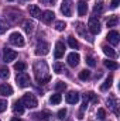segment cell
Wrapping results in <instances>:
<instances>
[{
  "label": "cell",
  "instance_id": "5",
  "mask_svg": "<svg viewBox=\"0 0 120 121\" xmlns=\"http://www.w3.org/2000/svg\"><path fill=\"white\" fill-rule=\"evenodd\" d=\"M16 80H17V85H18L20 87H27V86L30 85V78H28V75L24 73V72H20V73L17 75Z\"/></svg>",
  "mask_w": 120,
  "mask_h": 121
},
{
  "label": "cell",
  "instance_id": "11",
  "mask_svg": "<svg viewBox=\"0 0 120 121\" xmlns=\"http://www.w3.org/2000/svg\"><path fill=\"white\" fill-rule=\"evenodd\" d=\"M79 59H81L79 54H76V52H71V54L68 55V65L72 66V68H75V66H78Z\"/></svg>",
  "mask_w": 120,
  "mask_h": 121
},
{
  "label": "cell",
  "instance_id": "38",
  "mask_svg": "<svg viewBox=\"0 0 120 121\" xmlns=\"http://www.w3.org/2000/svg\"><path fill=\"white\" fill-rule=\"evenodd\" d=\"M86 62H88L89 66H96V60H95V58H92V56H88L86 58Z\"/></svg>",
  "mask_w": 120,
  "mask_h": 121
},
{
  "label": "cell",
  "instance_id": "22",
  "mask_svg": "<svg viewBox=\"0 0 120 121\" xmlns=\"http://www.w3.org/2000/svg\"><path fill=\"white\" fill-rule=\"evenodd\" d=\"M105 66H106V68H109L110 70H116V69L119 68V65H117L115 60H109V59L105 60Z\"/></svg>",
  "mask_w": 120,
  "mask_h": 121
},
{
  "label": "cell",
  "instance_id": "19",
  "mask_svg": "<svg viewBox=\"0 0 120 121\" xmlns=\"http://www.w3.org/2000/svg\"><path fill=\"white\" fill-rule=\"evenodd\" d=\"M34 27H35V24H34V21H30V20H27V21H24V31H26L27 34H31V32L34 31Z\"/></svg>",
  "mask_w": 120,
  "mask_h": 121
},
{
  "label": "cell",
  "instance_id": "34",
  "mask_svg": "<svg viewBox=\"0 0 120 121\" xmlns=\"http://www.w3.org/2000/svg\"><path fill=\"white\" fill-rule=\"evenodd\" d=\"M102 11H103V3H97L93 7V13L96 14V13H102Z\"/></svg>",
  "mask_w": 120,
  "mask_h": 121
},
{
  "label": "cell",
  "instance_id": "13",
  "mask_svg": "<svg viewBox=\"0 0 120 121\" xmlns=\"http://www.w3.org/2000/svg\"><path fill=\"white\" fill-rule=\"evenodd\" d=\"M0 94L4 96V97H6V96H7V97L11 96V94H13V87H11L9 83H3V85H0Z\"/></svg>",
  "mask_w": 120,
  "mask_h": 121
},
{
  "label": "cell",
  "instance_id": "4",
  "mask_svg": "<svg viewBox=\"0 0 120 121\" xmlns=\"http://www.w3.org/2000/svg\"><path fill=\"white\" fill-rule=\"evenodd\" d=\"M88 28L92 34H99L100 32V23H99V20L96 18V17H90L89 18V23H88Z\"/></svg>",
  "mask_w": 120,
  "mask_h": 121
},
{
  "label": "cell",
  "instance_id": "41",
  "mask_svg": "<svg viewBox=\"0 0 120 121\" xmlns=\"http://www.w3.org/2000/svg\"><path fill=\"white\" fill-rule=\"evenodd\" d=\"M120 0H112V9H116L117 6H119Z\"/></svg>",
  "mask_w": 120,
  "mask_h": 121
},
{
  "label": "cell",
  "instance_id": "30",
  "mask_svg": "<svg viewBox=\"0 0 120 121\" xmlns=\"http://www.w3.org/2000/svg\"><path fill=\"white\" fill-rule=\"evenodd\" d=\"M66 28V23H64V21H57L55 23V30L57 31H64Z\"/></svg>",
  "mask_w": 120,
  "mask_h": 121
},
{
  "label": "cell",
  "instance_id": "26",
  "mask_svg": "<svg viewBox=\"0 0 120 121\" xmlns=\"http://www.w3.org/2000/svg\"><path fill=\"white\" fill-rule=\"evenodd\" d=\"M85 28H86V27H85L82 23H76V31H78V34L86 38V32H85Z\"/></svg>",
  "mask_w": 120,
  "mask_h": 121
},
{
  "label": "cell",
  "instance_id": "43",
  "mask_svg": "<svg viewBox=\"0 0 120 121\" xmlns=\"http://www.w3.org/2000/svg\"><path fill=\"white\" fill-rule=\"evenodd\" d=\"M9 1H13V0H9Z\"/></svg>",
  "mask_w": 120,
  "mask_h": 121
},
{
  "label": "cell",
  "instance_id": "9",
  "mask_svg": "<svg viewBox=\"0 0 120 121\" xmlns=\"http://www.w3.org/2000/svg\"><path fill=\"white\" fill-rule=\"evenodd\" d=\"M61 11H62L64 16L71 17V16H72V4H71V1L65 0V1L62 3V6H61Z\"/></svg>",
  "mask_w": 120,
  "mask_h": 121
},
{
  "label": "cell",
  "instance_id": "25",
  "mask_svg": "<svg viewBox=\"0 0 120 121\" xmlns=\"http://www.w3.org/2000/svg\"><path fill=\"white\" fill-rule=\"evenodd\" d=\"M34 117H35V118H38V120H47V118H50V117H51V114H50V113H47V111H41V113L34 114Z\"/></svg>",
  "mask_w": 120,
  "mask_h": 121
},
{
  "label": "cell",
  "instance_id": "35",
  "mask_svg": "<svg viewBox=\"0 0 120 121\" xmlns=\"http://www.w3.org/2000/svg\"><path fill=\"white\" fill-rule=\"evenodd\" d=\"M107 103L110 104L112 110H113L115 113H117V108H116V106H117V101H116V100H113V99H109V100H107Z\"/></svg>",
  "mask_w": 120,
  "mask_h": 121
},
{
  "label": "cell",
  "instance_id": "40",
  "mask_svg": "<svg viewBox=\"0 0 120 121\" xmlns=\"http://www.w3.org/2000/svg\"><path fill=\"white\" fill-rule=\"evenodd\" d=\"M40 1L44 3V4H47V6H54L57 3V0H40Z\"/></svg>",
  "mask_w": 120,
  "mask_h": 121
},
{
  "label": "cell",
  "instance_id": "27",
  "mask_svg": "<svg viewBox=\"0 0 120 121\" xmlns=\"http://www.w3.org/2000/svg\"><path fill=\"white\" fill-rule=\"evenodd\" d=\"M26 63L24 62H17V63H14V69L17 70V72H24L26 70Z\"/></svg>",
  "mask_w": 120,
  "mask_h": 121
},
{
  "label": "cell",
  "instance_id": "33",
  "mask_svg": "<svg viewBox=\"0 0 120 121\" xmlns=\"http://www.w3.org/2000/svg\"><path fill=\"white\" fill-rule=\"evenodd\" d=\"M65 89H66V85L64 82H57L55 83V90L57 91H62V90H65Z\"/></svg>",
  "mask_w": 120,
  "mask_h": 121
},
{
  "label": "cell",
  "instance_id": "39",
  "mask_svg": "<svg viewBox=\"0 0 120 121\" xmlns=\"http://www.w3.org/2000/svg\"><path fill=\"white\" fill-rule=\"evenodd\" d=\"M65 116H66V110H65V108H62V110L58 111V118L64 120V118H65Z\"/></svg>",
  "mask_w": 120,
  "mask_h": 121
},
{
  "label": "cell",
  "instance_id": "16",
  "mask_svg": "<svg viewBox=\"0 0 120 121\" xmlns=\"http://www.w3.org/2000/svg\"><path fill=\"white\" fill-rule=\"evenodd\" d=\"M28 13H30V16L35 17V18L41 17V10H40V7L35 6V4H31L30 7H28Z\"/></svg>",
  "mask_w": 120,
  "mask_h": 121
},
{
  "label": "cell",
  "instance_id": "8",
  "mask_svg": "<svg viewBox=\"0 0 120 121\" xmlns=\"http://www.w3.org/2000/svg\"><path fill=\"white\" fill-rule=\"evenodd\" d=\"M107 41L112 44V45H117L119 44V38H120V34L117 32V31H115V30H112V31H109V34H107Z\"/></svg>",
  "mask_w": 120,
  "mask_h": 121
},
{
  "label": "cell",
  "instance_id": "21",
  "mask_svg": "<svg viewBox=\"0 0 120 121\" xmlns=\"http://www.w3.org/2000/svg\"><path fill=\"white\" fill-rule=\"evenodd\" d=\"M61 100H62V96H61L60 93H55V94H52V96H51V99H50L51 104H60Z\"/></svg>",
  "mask_w": 120,
  "mask_h": 121
},
{
  "label": "cell",
  "instance_id": "37",
  "mask_svg": "<svg viewBox=\"0 0 120 121\" xmlns=\"http://www.w3.org/2000/svg\"><path fill=\"white\" fill-rule=\"evenodd\" d=\"M6 108H7V101L6 100H0V113L6 111Z\"/></svg>",
  "mask_w": 120,
  "mask_h": 121
},
{
  "label": "cell",
  "instance_id": "12",
  "mask_svg": "<svg viewBox=\"0 0 120 121\" xmlns=\"http://www.w3.org/2000/svg\"><path fill=\"white\" fill-rule=\"evenodd\" d=\"M65 100H66V103H69V104H76V103L79 101V94H78L76 91H69V93L65 96Z\"/></svg>",
  "mask_w": 120,
  "mask_h": 121
},
{
  "label": "cell",
  "instance_id": "32",
  "mask_svg": "<svg viewBox=\"0 0 120 121\" xmlns=\"http://www.w3.org/2000/svg\"><path fill=\"white\" fill-rule=\"evenodd\" d=\"M54 70H55L57 73H62V72H65V68H64V65H62V63L57 62V63L54 65Z\"/></svg>",
  "mask_w": 120,
  "mask_h": 121
},
{
  "label": "cell",
  "instance_id": "17",
  "mask_svg": "<svg viewBox=\"0 0 120 121\" xmlns=\"http://www.w3.org/2000/svg\"><path fill=\"white\" fill-rule=\"evenodd\" d=\"M112 83H113V76L112 75H109L107 78H106V80H105V83L100 86V90H107V89H110V86H112Z\"/></svg>",
  "mask_w": 120,
  "mask_h": 121
},
{
  "label": "cell",
  "instance_id": "2",
  "mask_svg": "<svg viewBox=\"0 0 120 121\" xmlns=\"http://www.w3.org/2000/svg\"><path fill=\"white\" fill-rule=\"evenodd\" d=\"M21 103H23V106H24V107H27V108H35V107L38 106V101H37L35 96H34V94H31V93H27V94H24V96H23Z\"/></svg>",
  "mask_w": 120,
  "mask_h": 121
},
{
  "label": "cell",
  "instance_id": "31",
  "mask_svg": "<svg viewBox=\"0 0 120 121\" xmlns=\"http://www.w3.org/2000/svg\"><path fill=\"white\" fill-rule=\"evenodd\" d=\"M9 76H10L9 69H7V68H1V69H0V78H1V79H7Z\"/></svg>",
  "mask_w": 120,
  "mask_h": 121
},
{
  "label": "cell",
  "instance_id": "7",
  "mask_svg": "<svg viewBox=\"0 0 120 121\" xmlns=\"http://www.w3.org/2000/svg\"><path fill=\"white\" fill-rule=\"evenodd\" d=\"M16 58H17V52H16V51H13V49H10V48H4V51H3V60H4L6 63L14 60Z\"/></svg>",
  "mask_w": 120,
  "mask_h": 121
},
{
  "label": "cell",
  "instance_id": "10",
  "mask_svg": "<svg viewBox=\"0 0 120 121\" xmlns=\"http://www.w3.org/2000/svg\"><path fill=\"white\" fill-rule=\"evenodd\" d=\"M54 17H55V14H54V11H51V10H45V11L41 13V20H42V23H45V24H50V23L54 20Z\"/></svg>",
  "mask_w": 120,
  "mask_h": 121
},
{
  "label": "cell",
  "instance_id": "3",
  "mask_svg": "<svg viewBox=\"0 0 120 121\" xmlns=\"http://www.w3.org/2000/svg\"><path fill=\"white\" fill-rule=\"evenodd\" d=\"M9 41H10V44H13V45H16V47H23V45L26 44L24 37H23L20 32H13V34H10Z\"/></svg>",
  "mask_w": 120,
  "mask_h": 121
},
{
  "label": "cell",
  "instance_id": "29",
  "mask_svg": "<svg viewBox=\"0 0 120 121\" xmlns=\"http://www.w3.org/2000/svg\"><path fill=\"white\" fill-rule=\"evenodd\" d=\"M7 28H9V27H7V23L0 17V35H1V34H4V32L7 31Z\"/></svg>",
  "mask_w": 120,
  "mask_h": 121
},
{
  "label": "cell",
  "instance_id": "1",
  "mask_svg": "<svg viewBox=\"0 0 120 121\" xmlns=\"http://www.w3.org/2000/svg\"><path fill=\"white\" fill-rule=\"evenodd\" d=\"M32 69H34L35 79H37V82H38L40 85H41V83H45V82H48V80L51 79L50 75H48V66H47V63H45L44 60L37 62Z\"/></svg>",
  "mask_w": 120,
  "mask_h": 121
},
{
  "label": "cell",
  "instance_id": "28",
  "mask_svg": "<svg viewBox=\"0 0 120 121\" xmlns=\"http://www.w3.org/2000/svg\"><path fill=\"white\" fill-rule=\"evenodd\" d=\"M89 76H90V72L88 69H83V70L79 73V79H81V80H86V79H89Z\"/></svg>",
  "mask_w": 120,
  "mask_h": 121
},
{
  "label": "cell",
  "instance_id": "14",
  "mask_svg": "<svg viewBox=\"0 0 120 121\" xmlns=\"http://www.w3.org/2000/svg\"><path fill=\"white\" fill-rule=\"evenodd\" d=\"M64 54H65V45H64V42L58 41L57 45H55V58L60 59V58L64 56Z\"/></svg>",
  "mask_w": 120,
  "mask_h": 121
},
{
  "label": "cell",
  "instance_id": "20",
  "mask_svg": "<svg viewBox=\"0 0 120 121\" xmlns=\"http://www.w3.org/2000/svg\"><path fill=\"white\" fill-rule=\"evenodd\" d=\"M14 113L16 114H23L24 113V106H23L21 100H18V101L14 103Z\"/></svg>",
  "mask_w": 120,
  "mask_h": 121
},
{
  "label": "cell",
  "instance_id": "18",
  "mask_svg": "<svg viewBox=\"0 0 120 121\" xmlns=\"http://www.w3.org/2000/svg\"><path fill=\"white\" fill-rule=\"evenodd\" d=\"M102 49H103V52L109 56V58H116L117 55H116V52L113 51V48H110V47H107V45H103L102 47Z\"/></svg>",
  "mask_w": 120,
  "mask_h": 121
},
{
  "label": "cell",
  "instance_id": "42",
  "mask_svg": "<svg viewBox=\"0 0 120 121\" xmlns=\"http://www.w3.org/2000/svg\"><path fill=\"white\" fill-rule=\"evenodd\" d=\"M11 121H21V120H20L18 117H13V118H11Z\"/></svg>",
  "mask_w": 120,
  "mask_h": 121
},
{
  "label": "cell",
  "instance_id": "6",
  "mask_svg": "<svg viewBox=\"0 0 120 121\" xmlns=\"http://www.w3.org/2000/svg\"><path fill=\"white\" fill-rule=\"evenodd\" d=\"M48 52H50V45H48L47 42H40V44H37V47H35V55L44 56V55H47Z\"/></svg>",
  "mask_w": 120,
  "mask_h": 121
},
{
  "label": "cell",
  "instance_id": "23",
  "mask_svg": "<svg viewBox=\"0 0 120 121\" xmlns=\"http://www.w3.org/2000/svg\"><path fill=\"white\" fill-rule=\"evenodd\" d=\"M119 23V17L117 16H112L109 20H107V27H116Z\"/></svg>",
  "mask_w": 120,
  "mask_h": 121
},
{
  "label": "cell",
  "instance_id": "24",
  "mask_svg": "<svg viewBox=\"0 0 120 121\" xmlns=\"http://www.w3.org/2000/svg\"><path fill=\"white\" fill-rule=\"evenodd\" d=\"M68 44H69V47L74 48V49H78V48H79V42H78L74 37H68Z\"/></svg>",
  "mask_w": 120,
  "mask_h": 121
},
{
  "label": "cell",
  "instance_id": "36",
  "mask_svg": "<svg viewBox=\"0 0 120 121\" xmlns=\"http://www.w3.org/2000/svg\"><path fill=\"white\" fill-rule=\"evenodd\" d=\"M97 118H100V120H105V118H106V111H105V108H99V110H97Z\"/></svg>",
  "mask_w": 120,
  "mask_h": 121
},
{
  "label": "cell",
  "instance_id": "15",
  "mask_svg": "<svg viewBox=\"0 0 120 121\" xmlns=\"http://www.w3.org/2000/svg\"><path fill=\"white\" fill-rule=\"evenodd\" d=\"M86 13H88V4H86L85 0H81L78 3V14L79 16H85Z\"/></svg>",
  "mask_w": 120,
  "mask_h": 121
}]
</instances>
